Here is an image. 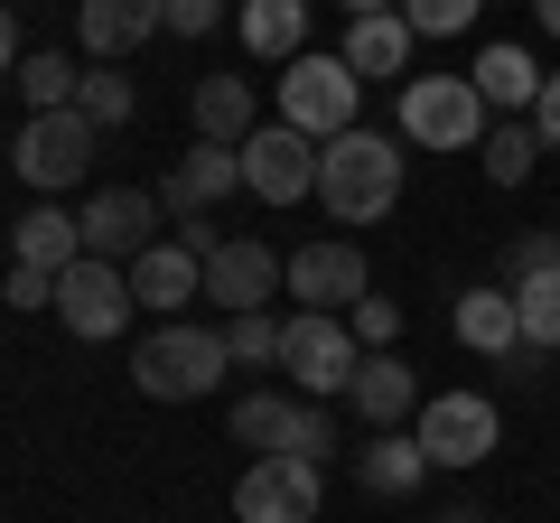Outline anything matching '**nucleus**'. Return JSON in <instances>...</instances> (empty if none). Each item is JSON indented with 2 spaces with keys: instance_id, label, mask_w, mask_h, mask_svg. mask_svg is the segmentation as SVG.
<instances>
[{
  "instance_id": "nucleus-1",
  "label": "nucleus",
  "mask_w": 560,
  "mask_h": 523,
  "mask_svg": "<svg viewBox=\"0 0 560 523\" xmlns=\"http://www.w3.org/2000/svg\"><path fill=\"white\" fill-rule=\"evenodd\" d=\"M318 206L337 224H383L401 206V150L383 141V131H337V141H318Z\"/></svg>"
},
{
  "instance_id": "nucleus-2",
  "label": "nucleus",
  "mask_w": 560,
  "mask_h": 523,
  "mask_svg": "<svg viewBox=\"0 0 560 523\" xmlns=\"http://www.w3.org/2000/svg\"><path fill=\"white\" fill-rule=\"evenodd\" d=\"M224 364H234V346H224V327H150V337L131 346V383L150 393V403H206L224 383Z\"/></svg>"
},
{
  "instance_id": "nucleus-3",
  "label": "nucleus",
  "mask_w": 560,
  "mask_h": 523,
  "mask_svg": "<svg viewBox=\"0 0 560 523\" xmlns=\"http://www.w3.org/2000/svg\"><path fill=\"white\" fill-rule=\"evenodd\" d=\"M94 150H103V121L66 103V113H28V121H20V141H10V168H20L38 197H66V187L94 168Z\"/></svg>"
},
{
  "instance_id": "nucleus-4",
  "label": "nucleus",
  "mask_w": 560,
  "mask_h": 523,
  "mask_svg": "<svg viewBox=\"0 0 560 523\" xmlns=\"http://www.w3.org/2000/svg\"><path fill=\"white\" fill-rule=\"evenodd\" d=\"M355 327L337 318V309H300L290 318V337H280V374H290V393H308V403H327V393H355Z\"/></svg>"
},
{
  "instance_id": "nucleus-5",
  "label": "nucleus",
  "mask_w": 560,
  "mask_h": 523,
  "mask_svg": "<svg viewBox=\"0 0 560 523\" xmlns=\"http://www.w3.org/2000/svg\"><path fill=\"white\" fill-rule=\"evenodd\" d=\"M234 440L261 458H337V421H327L308 393H243L234 403Z\"/></svg>"
},
{
  "instance_id": "nucleus-6",
  "label": "nucleus",
  "mask_w": 560,
  "mask_h": 523,
  "mask_svg": "<svg viewBox=\"0 0 560 523\" xmlns=\"http://www.w3.org/2000/svg\"><path fill=\"white\" fill-rule=\"evenodd\" d=\"M401 141H420V150H477L486 141L477 75H411V84H401Z\"/></svg>"
},
{
  "instance_id": "nucleus-7",
  "label": "nucleus",
  "mask_w": 560,
  "mask_h": 523,
  "mask_svg": "<svg viewBox=\"0 0 560 523\" xmlns=\"http://www.w3.org/2000/svg\"><path fill=\"white\" fill-rule=\"evenodd\" d=\"M355 94H364V75H355L346 57H300V66H280V121H290V131H308V141L355 131Z\"/></svg>"
},
{
  "instance_id": "nucleus-8",
  "label": "nucleus",
  "mask_w": 560,
  "mask_h": 523,
  "mask_svg": "<svg viewBox=\"0 0 560 523\" xmlns=\"http://www.w3.org/2000/svg\"><path fill=\"white\" fill-rule=\"evenodd\" d=\"M411 440L430 449V467H486L495 458V440H504V421H495V403L486 393H430L420 403V421H411Z\"/></svg>"
},
{
  "instance_id": "nucleus-9",
  "label": "nucleus",
  "mask_w": 560,
  "mask_h": 523,
  "mask_svg": "<svg viewBox=\"0 0 560 523\" xmlns=\"http://www.w3.org/2000/svg\"><path fill=\"white\" fill-rule=\"evenodd\" d=\"M327 467L318 458H253L234 486V523H318Z\"/></svg>"
},
{
  "instance_id": "nucleus-10",
  "label": "nucleus",
  "mask_w": 560,
  "mask_h": 523,
  "mask_svg": "<svg viewBox=\"0 0 560 523\" xmlns=\"http://www.w3.org/2000/svg\"><path fill=\"white\" fill-rule=\"evenodd\" d=\"M131 309H140V300H131V262H94V253H84L75 271L57 281V318L75 327L84 346L121 337V327H131Z\"/></svg>"
},
{
  "instance_id": "nucleus-11",
  "label": "nucleus",
  "mask_w": 560,
  "mask_h": 523,
  "mask_svg": "<svg viewBox=\"0 0 560 523\" xmlns=\"http://www.w3.org/2000/svg\"><path fill=\"white\" fill-rule=\"evenodd\" d=\"M243 187H253L261 206L318 197V141H308V131H290V121H261L253 141H243Z\"/></svg>"
},
{
  "instance_id": "nucleus-12",
  "label": "nucleus",
  "mask_w": 560,
  "mask_h": 523,
  "mask_svg": "<svg viewBox=\"0 0 560 523\" xmlns=\"http://www.w3.org/2000/svg\"><path fill=\"white\" fill-rule=\"evenodd\" d=\"M84 216V253L94 262H140L150 243H160V187H103V197H84L75 206Z\"/></svg>"
},
{
  "instance_id": "nucleus-13",
  "label": "nucleus",
  "mask_w": 560,
  "mask_h": 523,
  "mask_svg": "<svg viewBox=\"0 0 560 523\" xmlns=\"http://www.w3.org/2000/svg\"><path fill=\"white\" fill-rule=\"evenodd\" d=\"M280 281H290V262H280L271 243H253V234H234L215 262H206V300H215L224 318H253V309H271Z\"/></svg>"
},
{
  "instance_id": "nucleus-14",
  "label": "nucleus",
  "mask_w": 560,
  "mask_h": 523,
  "mask_svg": "<svg viewBox=\"0 0 560 523\" xmlns=\"http://www.w3.org/2000/svg\"><path fill=\"white\" fill-rule=\"evenodd\" d=\"M290 300L300 309H355V300H374V281H364V253L355 243H300L290 253Z\"/></svg>"
},
{
  "instance_id": "nucleus-15",
  "label": "nucleus",
  "mask_w": 560,
  "mask_h": 523,
  "mask_svg": "<svg viewBox=\"0 0 560 523\" xmlns=\"http://www.w3.org/2000/svg\"><path fill=\"white\" fill-rule=\"evenodd\" d=\"M75 38L94 66H121L140 38H168V0H84L75 10Z\"/></svg>"
},
{
  "instance_id": "nucleus-16",
  "label": "nucleus",
  "mask_w": 560,
  "mask_h": 523,
  "mask_svg": "<svg viewBox=\"0 0 560 523\" xmlns=\"http://www.w3.org/2000/svg\"><path fill=\"white\" fill-rule=\"evenodd\" d=\"M243 187V150H224V141H197L178 168L160 178V206H168V224H187V216H206L215 197H234Z\"/></svg>"
},
{
  "instance_id": "nucleus-17",
  "label": "nucleus",
  "mask_w": 560,
  "mask_h": 523,
  "mask_svg": "<svg viewBox=\"0 0 560 523\" xmlns=\"http://www.w3.org/2000/svg\"><path fill=\"white\" fill-rule=\"evenodd\" d=\"M10 262H28V271H57V281H66V271L84 262V216H66L57 197L28 206V216L10 224Z\"/></svg>"
},
{
  "instance_id": "nucleus-18",
  "label": "nucleus",
  "mask_w": 560,
  "mask_h": 523,
  "mask_svg": "<svg viewBox=\"0 0 560 523\" xmlns=\"http://www.w3.org/2000/svg\"><path fill=\"white\" fill-rule=\"evenodd\" d=\"M131 300H140V309H160V318H168V309H187V300H206V262L187 253L178 234L150 243V253L131 262Z\"/></svg>"
},
{
  "instance_id": "nucleus-19",
  "label": "nucleus",
  "mask_w": 560,
  "mask_h": 523,
  "mask_svg": "<svg viewBox=\"0 0 560 523\" xmlns=\"http://www.w3.org/2000/svg\"><path fill=\"white\" fill-rule=\"evenodd\" d=\"M355 421H364V430H401V421H420V383H411V364H401L393 346L355 364Z\"/></svg>"
},
{
  "instance_id": "nucleus-20",
  "label": "nucleus",
  "mask_w": 560,
  "mask_h": 523,
  "mask_svg": "<svg viewBox=\"0 0 560 523\" xmlns=\"http://www.w3.org/2000/svg\"><path fill=\"white\" fill-rule=\"evenodd\" d=\"M458 346H467V356H514V346H523V309H514L504 281L458 290Z\"/></svg>"
},
{
  "instance_id": "nucleus-21",
  "label": "nucleus",
  "mask_w": 560,
  "mask_h": 523,
  "mask_svg": "<svg viewBox=\"0 0 560 523\" xmlns=\"http://www.w3.org/2000/svg\"><path fill=\"white\" fill-rule=\"evenodd\" d=\"M253 131H261V103H253V84H243V75H197V141L243 150Z\"/></svg>"
},
{
  "instance_id": "nucleus-22",
  "label": "nucleus",
  "mask_w": 560,
  "mask_h": 523,
  "mask_svg": "<svg viewBox=\"0 0 560 523\" xmlns=\"http://www.w3.org/2000/svg\"><path fill=\"white\" fill-rule=\"evenodd\" d=\"M411 38H420V28L401 20V10H374V20H346V66H355L364 84H374V75H401V66H411Z\"/></svg>"
},
{
  "instance_id": "nucleus-23",
  "label": "nucleus",
  "mask_w": 560,
  "mask_h": 523,
  "mask_svg": "<svg viewBox=\"0 0 560 523\" xmlns=\"http://www.w3.org/2000/svg\"><path fill=\"white\" fill-rule=\"evenodd\" d=\"M420 477H430V449L401 440V430H374V440L355 449V486L364 496H411Z\"/></svg>"
},
{
  "instance_id": "nucleus-24",
  "label": "nucleus",
  "mask_w": 560,
  "mask_h": 523,
  "mask_svg": "<svg viewBox=\"0 0 560 523\" xmlns=\"http://www.w3.org/2000/svg\"><path fill=\"white\" fill-rule=\"evenodd\" d=\"M234 20H243V47L253 57H280V66L308 57V0H243Z\"/></svg>"
},
{
  "instance_id": "nucleus-25",
  "label": "nucleus",
  "mask_w": 560,
  "mask_h": 523,
  "mask_svg": "<svg viewBox=\"0 0 560 523\" xmlns=\"http://www.w3.org/2000/svg\"><path fill=\"white\" fill-rule=\"evenodd\" d=\"M467 75H477V94L495 103V113H533V103H541V84H551L533 57H523V47H486V57L467 66Z\"/></svg>"
},
{
  "instance_id": "nucleus-26",
  "label": "nucleus",
  "mask_w": 560,
  "mask_h": 523,
  "mask_svg": "<svg viewBox=\"0 0 560 523\" xmlns=\"http://www.w3.org/2000/svg\"><path fill=\"white\" fill-rule=\"evenodd\" d=\"M10 75H20V103H28V113H66V103L84 94V66L57 57V47H47V57H20Z\"/></svg>"
},
{
  "instance_id": "nucleus-27",
  "label": "nucleus",
  "mask_w": 560,
  "mask_h": 523,
  "mask_svg": "<svg viewBox=\"0 0 560 523\" xmlns=\"http://www.w3.org/2000/svg\"><path fill=\"white\" fill-rule=\"evenodd\" d=\"M477 160H486V178H495V187H523V178H533V160H541V131H533V121H514V113H504L495 131L477 141Z\"/></svg>"
},
{
  "instance_id": "nucleus-28",
  "label": "nucleus",
  "mask_w": 560,
  "mask_h": 523,
  "mask_svg": "<svg viewBox=\"0 0 560 523\" xmlns=\"http://www.w3.org/2000/svg\"><path fill=\"white\" fill-rule=\"evenodd\" d=\"M75 113H94L103 131H121V121L140 113V84L121 75V66H84V94H75Z\"/></svg>"
},
{
  "instance_id": "nucleus-29",
  "label": "nucleus",
  "mask_w": 560,
  "mask_h": 523,
  "mask_svg": "<svg viewBox=\"0 0 560 523\" xmlns=\"http://www.w3.org/2000/svg\"><path fill=\"white\" fill-rule=\"evenodd\" d=\"M280 337H290V318H271V309H253V318H224L234 364H261V374H280Z\"/></svg>"
},
{
  "instance_id": "nucleus-30",
  "label": "nucleus",
  "mask_w": 560,
  "mask_h": 523,
  "mask_svg": "<svg viewBox=\"0 0 560 523\" xmlns=\"http://www.w3.org/2000/svg\"><path fill=\"white\" fill-rule=\"evenodd\" d=\"M514 309H523V346H541V356H551V346H560V271L523 281V290H514Z\"/></svg>"
},
{
  "instance_id": "nucleus-31",
  "label": "nucleus",
  "mask_w": 560,
  "mask_h": 523,
  "mask_svg": "<svg viewBox=\"0 0 560 523\" xmlns=\"http://www.w3.org/2000/svg\"><path fill=\"white\" fill-rule=\"evenodd\" d=\"M541 271H560V234H551V224H533V234H514V243H504V290L541 281Z\"/></svg>"
},
{
  "instance_id": "nucleus-32",
  "label": "nucleus",
  "mask_w": 560,
  "mask_h": 523,
  "mask_svg": "<svg viewBox=\"0 0 560 523\" xmlns=\"http://www.w3.org/2000/svg\"><path fill=\"white\" fill-rule=\"evenodd\" d=\"M486 0H401V20L420 28V38H458V28H477Z\"/></svg>"
},
{
  "instance_id": "nucleus-33",
  "label": "nucleus",
  "mask_w": 560,
  "mask_h": 523,
  "mask_svg": "<svg viewBox=\"0 0 560 523\" xmlns=\"http://www.w3.org/2000/svg\"><path fill=\"white\" fill-rule=\"evenodd\" d=\"M355 337H364V356H383V346L401 337V309L393 300H355Z\"/></svg>"
},
{
  "instance_id": "nucleus-34",
  "label": "nucleus",
  "mask_w": 560,
  "mask_h": 523,
  "mask_svg": "<svg viewBox=\"0 0 560 523\" xmlns=\"http://www.w3.org/2000/svg\"><path fill=\"white\" fill-rule=\"evenodd\" d=\"M10 309H57V271H28V262H10Z\"/></svg>"
},
{
  "instance_id": "nucleus-35",
  "label": "nucleus",
  "mask_w": 560,
  "mask_h": 523,
  "mask_svg": "<svg viewBox=\"0 0 560 523\" xmlns=\"http://www.w3.org/2000/svg\"><path fill=\"white\" fill-rule=\"evenodd\" d=\"M224 20V0H168V38H206Z\"/></svg>"
},
{
  "instance_id": "nucleus-36",
  "label": "nucleus",
  "mask_w": 560,
  "mask_h": 523,
  "mask_svg": "<svg viewBox=\"0 0 560 523\" xmlns=\"http://www.w3.org/2000/svg\"><path fill=\"white\" fill-rule=\"evenodd\" d=\"M533 131H541V150H560V75L541 84V103H533Z\"/></svg>"
},
{
  "instance_id": "nucleus-37",
  "label": "nucleus",
  "mask_w": 560,
  "mask_h": 523,
  "mask_svg": "<svg viewBox=\"0 0 560 523\" xmlns=\"http://www.w3.org/2000/svg\"><path fill=\"white\" fill-rule=\"evenodd\" d=\"M374 10H401V0H346V20H374Z\"/></svg>"
},
{
  "instance_id": "nucleus-38",
  "label": "nucleus",
  "mask_w": 560,
  "mask_h": 523,
  "mask_svg": "<svg viewBox=\"0 0 560 523\" xmlns=\"http://www.w3.org/2000/svg\"><path fill=\"white\" fill-rule=\"evenodd\" d=\"M533 20H541V28H551V38H560V0H533Z\"/></svg>"
},
{
  "instance_id": "nucleus-39",
  "label": "nucleus",
  "mask_w": 560,
  "mask_h": 523,
  "mask_svg": "<svg viewBox=\"0 0 560 523\" xmlns=\"http://www.w3.org/2000/svg\"><path fill=\"white\" fill-rule=\"evenodd\" d=\"M448 523H486V514H448Z\"/></svg>"
}]
</instances>
